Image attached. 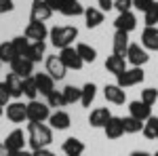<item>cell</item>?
Masks as SVG:
<instances>
[{"label": "cell", "instance_id": "6da1fadb", "mask_svg": "<svg viewBox=\"0 0 158 156\" xmlns=\"http://www.w3.org/2000/svg\"><path fill=\"white\" fill-rule=\"evenodd\" d=\"M27 144L34 150H42L53 144V129L44 122H30L27 124Z\"/></svg>", "mask_w": 158, "mask_h": 156}, {"label": "cell", "instance_id": "7a4b0ae2", "mask_svg": "<svg viewBox=\"0 0 158 156\" xmlns=\"http://www.w3.org/2000/svg\"><path fill=\"white\" fill-rule=\"evenodd\" d=\"M49 38H51V44L61 51L65 47H72V42L78 38V27H74V25H55L53 30H49Z\"/></svg>", "mask_w": 158, "mask_h": 156}, {"label": "cell", "instance_id": "3957f363", "mask_svg": "<svg viewBox=\"0 0 158 156\" xmlns=\"http://www.w3.org/2000/svg\"><path fill=\"white\" fill-rule=\"evenodd\" d=\"M51 116V108L47 106V101H38L32 99L27 103V120L30 122H44Z\"/></svg>", "mask_w": 158, "mask_h": 156}, {"label": "cell", "instance_id": "277c9868", "mask_svg": "<svg viewBox=\"0 0 158 156\" xmlns=\"http://www.w3.org/2000/svg\"><path fill=\"white\" fill-rule=\"evenodd\" d=\"M143 78H146V72L141 70V68H127L122 74H118L116 76V80H118V86H122V89H129V86H135V84L143 82Z\"/></svg>", "mask_w": 158, "mask_h": 156}, {"label": "cell", "instance_id": "5b68a950", "mask_svg": "<svg viewBox=\"0 0 158 156\" xmlns=\"http://www.w3.org/2000/svg\"><path fill=\"white\" fill-rule=\"evenodd\" d=\"M59 57L63 61V65L68 68V70H80L82 65H85V61L80 59V55H78V51L76 47H65L59 51Z\"/></svg>", "mask_w": 158, "mask_h": 156}, {"label": "cell", "instance_id": "8992f818", "mask_svg": "<svg viewBox=\"0 0 158 156\" xmlns=\"http://www.w3.org/2000/svg\"><path fill=\"white\" fill-rule=\"evenodd\" d=\"M51 15H53V11H51V6L47 4V0H34V2H32L30 21H40V23H44Z\"/></svg>", "mask_w": 158, "mask_h": 156}, {"label": "cell", "instance_id": "52a82bcc", "mask_svg": "<svg viewBox=\"0 0 158 156\" xmlns=\"http://www.w3.org/2000/svg\"><path fill=\"white\" fill-rule=\"evenodd\" d=\"M127 61L129 63H133V68H141L143 63H148V51L141 44H129V48H127Z\"/></svg>", "mask_w": 158, "mask_h": 156}, {"label": "cell", "instance_id": "ba28073f", "mask_svg": "<svg viewBox=\"0 0 158 156\" xmlns=\"http://www.w3.org/2000/svg\"><path fill=\"white\" fill-rule=\"evenodd\" d=\"M65 72H68V68L63 65V61H61L59 55L47 57V74H49L53 80H63V78H65Z\"/></svg>", "mask_w": 158, "mask_h": 156}, {"label": "cell", "instance_id": "9c48e42d", "mask_svg": "<svg viewBox=\"0 0 158 156\" xmlns=\"http://www.w3.org/2000/svg\"><path fill=\"white\" fill-rule=\"evenodd\" d=\"M6 118L11 122H15V124L27 120V103H23V101H11L6 106Z\"/></svg>", "mask_w": 158, "mask_h": 156}, {"label": "cell", "instance_id": "30bf717a", "mask_svg": "<svg viewBox=\"0 0 158 156\" xmlns=\"http://www.w3.org/2000/svg\"><path fill=\"white\" fill-rule=\"evenodd\" d=\"M11 72L17 74L19 78L34 76V61H30L27 57H15L11 61Z\"/></svg>", "mask_w": 158, "mask_h": 156}, {"label": "cell", "instance_id": "8fae6325", "mask_svg": "<svg viewBox=\"0 0 158 156\" xmlns=\"http://www.w3.org/2000/svg\"><path fill=\"white\" fill-rule=\"evenodd\" d=\"M23 36L30 40V42H36V40H47L49 36V30H47V25L40 23V21H30L27 27H25Z\"/></svg>", "mask_w": 158, "mask_h": 156}, {"label": "cell", "instance_id": "7c38bea8", "mask_svg": "<svg viewBox=\"0 0 158 156\" xmlns=\"http://www.w3.org/2000/svg\"><path fill=\"white\" fill-rule=\"evenodd\" d=\"M25 135L21 129H15V131H11L9 135H6V139H4V145H6V150L11 152V154H15V152H21L25 145Z\"/></svg>", "mask_w": 158, "mask_h": 156}, {"label": "cell", "instance_id": "4fadbf2b", "mask_svg": "<svg viewBox=\"0 0 158 156\" xmlns=\"http://www.w3.org/2000/svg\"><path fill=\"white\" fill-rule=\"evenodd\" d=\"M103 97L108 99L110 103H114V106H122L127 101V91L122 86H118V84H106Z\"/></svg>", "mask_w": 158, "mask_h": 156}, {"label": "cell", "instance_id": "5bb4252c", "mask_svg": "<svg viewBox=\"0 0 158 156\" xmlns=\"http://www.w3.org/2000/svg\"><path fill=\"white\" fill-rule=\"evenodd\" d=\"M114 27L116 30H120V32H133L135 27H137V17H135L131 11L127 13H118V17L114 19Z\"/></svg>", "mask_w": 158, "mask_h": 156}, {"label": "cell", "instance_id": "9a60e30c", "mask_svg": "<svg viewBox=\"0 0 158 156\" xmlns=\"http://www.w3.org/2000/svg\"><path fill=\"white\" fill-rule=\"evenodd\" d=\"M129 116H133V118H139L146 122L150 116H152V106H148L143 103L141 99H137V101H131L129 103Z\"/></svg>", "mask_w": 158, "mask_h": 156}, {"label": "cell", "instance_id": "2e32d148", "mask_svg": "<svg viewBox=\"0 0 158 156\" xmlns=\"http://www.w3.org/2000/svg\"><path fill=\"white\" fill-rule=\"evenodd\" d=\"M70 122H72L70 114L63 112V110H55V112H51V116H49L51 129H57V131H65L70 127Z\"/></svg>", "mask_w": 158, "mask_h": 156}, {"label": "cell", "instance_id": "e0dca14e", "mask_svg": "<svg viewBox=\"0 0 158 156\" xmlns=\"http://www.w3.org/2000/svg\"><path fill=\"white\" fill-rule=\"evenodd\" d=\"M112 118V114H110L108 108H95L91 114H89V124L91 127H95V129H103L106 124H108V120Z\"/></svg>", "mask_w": 158, "mask_h": 156}, {"label": "cell", "instance_id": "ac0fdd59", "mask_svg": "<svg viewBox=\"0 0 158 156\" xmlns=\"http://www.w3.org/2000/svg\"><path fill=\"white\" fill-rule=\"evenodd\" d=\"M106 70L110 74H114V76H118L127 70V57H122V55H116V53H112L108 59H106Z\"/></svg>", "mask_w": 158, "mask_h": 156}, {"label": "cell", "instance_id": "d6986e66", "mask_svg": "<svg viewBox=\"0 0 158 156\" xmlns=\"http://www.w3.org/2000/svg\"><path fill=\"white\" fill-rule=\"evenodd\" d=\"M34 82H36V89L40 95H49L55 91V80L51 78L49 74H34Z\"/></svg>", "mask_w": 158, "mask_h": 156}, {"label": "cell", "instance_id": "ffe728a7", "mask_svg": "<svg viewBox=\"0 0 158 156\" xmlns=\"http://www.w3.org/2000/svg\"><path fill=\"white\" fill-rule=\"evenodd\" d=\"M141 47L146 51H158V27H146L141 32Z\"/></svg>", "mask_w": 158, "mask_h": 156}, {"label": "cell", "instance_id": "44dd1931", "mask_svg": "<svg viewBox=\"0 0 158 156\" xmlns=\"http://www.w3.org/2000/svg\"><path fill=\"white\" fill-rule=\"evenodd\" d=\"M103 131H106V137H108V139H118V137H122V135H124V129H122V118L112 116V118L108 120V124L103 127Z\"/></svg>", "mask_w": 158, "mask_h": 156}, {"label": "cell", "instance_id": "7402d4cb", "mask_svg": "<svg viewBox=\"0 0 158 156\" xmlns=\"http://www.w3.org/2000/svg\"><path fill=\"white\" fill-rule=\"evenodd\" d=\"M63 154L65 156H82L85 154V144L78 139V137H68L63 141Z\"/></svg>", "mask_w": 158, "mask_h": 156}, {"label": "cell", "instance_id": "603a6c76", "mask_svg": "<svg viewBox=\"0 0 158 156\" xmlns=\"http://www.w3.org/2000/svg\"><path fill=\"white\" fill-rule=\"evenodd\" d=\"M6 86H9V93H11V97L13 99H19V97L23 95V78H19L17 74H9L6 76Z\"/></svg>", "mask_w": 158, "mask_h": 156}, {"label": "cell", "instance_id": "cb8c5ba5", "mask_svg": "<svg viewBox=\"0 0 158 156\" xmlns=\"http://www.w3.org/2000/svg\"><path fill=\"white\" fill-rule=\"evenodd\" d=\"M129 34L127 32H120V30H116V34H114V40H112V48H114V53L116 55H127V48H129Z\"/></svg>", "mask_w": 158, "mask_h": 156}, {"label": "cell", "instance_id": "d4e9b609", "mask_svg": "<svg viewBox=\"0 0 158 156\" xmlns=\"http://www.w3.org/2000/svg\"><path fill=\"white\" fill-rule=\"evenodd\" d=\"M59 13L65 17H78V15H85V6L78 0H63Z\"/></svg>", "mask_w": 158, "mask_h": 156}, {"label": "cell", "instance_id": "484cf974", "mask_svg": "<svg viewBox=\"0 0 158 156\" xmlns=\"http://www.w3.org/2000/svg\"><path fill=\"white\" fill-rule=\"evenodd\" d=\"M85 21H86V27H89V30L101 25L103 23V11H99V9H95V6L85 9Z\"/></svg>", "mask_w": 158, "mask_h": 156}, {"label": "cell", "instance_id": "4316f807", "mask_svg": "<svg viewBox=\"0 0 158 156\" xmlns=\"http://www.w3.org/2000/svg\"><path fill=\"white\" fill-rule=\"evenodd\" d=\"M44 51H47V44H44V40H36V42H30V48H27V59L38 63V61L44 57Z\"/></svg>", "mask_w": 158, "mask_h": 156}, {"label": "cell", "instance_id": "83f0119b", "mask_svg": "<svg viewBox=\"0 0 158 156\" xmlns=\"http://www.w3.org/2000/svg\"><path fill=\"white\" fill-rule=\"evenodd\" d=\"M61 95H63V99H65V106H70V103L80 101V97H82V89H78V86H74V84H65L63 91H61Z\"/></svg>", "mask_w": 158, "mask_h": 156}, {"label": "cell", "instance_id": "f1b7e54d", "mask_svg": "<svg viewBox=\"0 0 158 156\" xmlns=\"http://www.w3.org/2000/svg\"><path fill=\"white\" fill-rule=\"evenodd\" d=\"M76 51H78L80 59L85 61V63H93V61L97 59V51L91 47V44H85V42H80V44H76Z\"/></svg>", "mask_w": 158, "mask_h": 156}, {"label": "cell", "instance_id": "f546056e", "mask_svg": "<svg viewBox=\"0 0 158 156\" xmlns=\"http://www.w3.org/2000/svg\"><path fill=\"white\" fill-rule=\"evenodd\" d=\"M95 95H97V86L93 82H86L82 86V97H80V103L85 106V108H91V103L95 101Z\"/></svg>", "mask_w": 158, "mask_h": 156}, {"label": "cell", "instance_id": "4dcf8cb0", "mask_svg": "<svg viewBox=\"0 0 158 156\" xmlns=\"http://www.w3.org/2000/svg\"><path fill=\"white\" fill-rule=\"evenodd\" d=\"M122 129H124V133H141L143 131V120L133 118V116H124L122 118Z\"/></svg>", "mask_w": 158, "mask_h": 156}, {"label": "cell", "instance_id": "1f68e13d", "mask_svg": "<svg viewBox=\"0 0 158 156\" xmlns=\"http://www.w3.org/2000/svg\"><path fill=\"white\" fill-rule=\"evenodd\" d=\"M15 57H19V55H17V51L13 47V42L11 40H9V42H2V44H0V61H2V63H11Z\"/></svg>", "mask_w": 158, "mask_h": 156}, {"label": "cell", "instance_id": "d6a6232c", "mask_svg": "<svg viewBox=\"0 0 158 156\" xmlns=\"http://www.w3.org/2000/svg\"><path fill=\"white\" fill-rule=\"evenodd\" d=\"M143 135L148 139H158V116H150V118L143 122Z\"/></svg>", "mask_w": 158, "mask_h": 156}, {"label": "cell", "instance_id": "836d02e7", "mask_svg": "<svg viewBox=\"0 0 158 156\" xmlns=\"http://www.w3.org/2000/svg\"><path fill=\"white\" fill-rule=\"evenodd\" d=\"M143 23H146V27H156L158 25V2H154L150 6V11L143 13Z\"/></svg>", "mask_w": 158, "mask_h": 156}, {"label": "cell", "instance_id": "e575fe53", "mask_svg": "<svg viewBox=\"0 0 158 156\" xmlns=\"http://www.w3.org/2000/svg\"><path fill=\"white\" fill-rule=\"evenodd\" d=\"M23 95L32 101V99H36L40 93H38L36 89V82H34V76H27V78H23Z\"/></svg>", "mask_w": 158, "mask_h": 156}, {"label": "cell", "instance_id": "d590c367", "mask_svg": "<svg viewBox=\"0 0 158 156\" xmlns=\"http://www.w3.org/2000/svg\"><path fill=\"white\" fill-rule=\"evenodd\" d=\"M11 42H13V47H15V51H17V55H19V57H25V55H27L30 40H27L25 36H17V38H13Z\"/></svg>", "mask_w": 158, "mask_h": 156}, {"label": "cell", "instance_id": "8d00e7d4", "mask_svg": "<svg viewBox=\"0 0 158 156\" xmlns=\"http://www.w3.org/2000/svg\"><path fill=\"white\" fill-rule=\"evenodd\" d=\"M47 106H49V108H55V110L65 106V99L61 95V91H53V93L47 95Z\"/></svg>", "mask_w": 158, "mask_h": 156}, {"label": "cell", "instance_id": "74e56055", "mask_svg": "<svg viewBox=\"0 0 158 156\" xmlns=\"http://www.w3.org/2000/svg\"><path fill=\"white\" fill-rule=\"evenodd\" d=\"M158 99V89H152V86H148V89H143L141 91V101L143 103H148V106H154Z\"/></svg>", "mask_w": 158, "mask_h": 156}, {"label": "cell", "instance_id": "f35d334b", "mask_svg": "<svg viewBox=\"0 0 158 156\" xmlns=\"http://www.w3.org/2000/svg\"><path fill=\"white\" fill-rule=\"evenodd\" d=\"M11 103V93H9V86L6 82H0V106H9Z\"/></svg>", "mask_w": 158, "mask_h": 156}, {"label": "cell", "instance_id": "ab89813d", "mask_svg": "<svg viewBox=\"0 0 158 156\" xmlns=\"http://www.w3.org/2000/svg\"><path fill=\"white\" fill-rule=\"evenodd\" d=\"M114 9L118 13H127L133 9V0H114Z\"/></svg>", "mask_w": 158, "mask_h": 156}, {"label": "cell", "instance_id": "60d3db41", "mask_svg": "<svg viewBox=\"0 0 158 156\" xmlns=\"http://www.w3.org/2000/svg\"><path fill=\"white\" fill-rule=\"evenodd\" d=\"M154 2H156V0H133V9L146 13V11H150V6H152Z\"/></svg>", "mask_w": 158, "mask_h": 156}, {"label": "cell", "instance_id": "b9f144b4", "mask_svg": "<svg viewBox=\"0 0 158 156\" xmlns=\"http://www.w3.org/2000/svg\"><path fill=\"white\" fill-rule=\"evenodd\" d=\"M15 9L13 0H0V13H11Z\"/></svg>", "mask_w": 158, "mask_h": 156}, {"label": "cell", "instance_id": "7bdbcfd3", "mask_svg": "<svg viewBox=\"0 0 158 156\" xmlns=\"http://www.w3.org/2000/svg\"><path fill=\"white\" fill-rule=\"evenodd\" d=\"M99 11H112L114 9V0H97Z\"/></svg>", "mask_w": 158, "mask_h": 156}, {"label": "cell", "instance_id": "ee69618b", "mask_svg": "<svg viewBox=\"0 0 158 156\" xmlns=\"http://www.w3.org/2000/svg\"><path fill=\"white\" fill-rule=\"evenodd\" d=\"M61 2H63V0H47V4L51 6V11H53V13L61 9Z\"/></svg>", "mask_w": 158, "mask_h": 156}, {"label": "cell", "instance_id": "f6af8a7d", "mask_svg": "<svg viewBox=\"0 0 158 156\" xmlns=\"http://www.w3.org/2000/svg\"><path fill=\"white\" fill-rule=\"evenodd\" d=\"M34 156H55L49 148H42V150H34Z\"/></svg>", "mask_w": 158, "mask_h": 156}, {"label": "cell", "instance_id": "bcb514c9", "mask_svg": "<svg viewBox=\"0 0 158 156\" xmlns=\"http://www.w3.org/2000/svg\"><path fill=\"white\" fill-rule=\"evenodd\" d=\"M0 156H13L11 152L6 150V145H4V144H0Z\"/></svg>", "mask_w": 158, "mask_h": 156}, {"label": "cell", "instance_id": "7dc6e473", "mask_svg": "<svg viewBox=\"0 0 158 156\" xmlns=\"http://www.w3.org/2000/svg\"><path fill=\"white\" fill-rule=\"evenodd\" d=\"M13 156H34V152H27V150H21V152H15Z\"/></svg>", "mask_w": 158, "mask_h": 156}, {"label": "cell", "instance_id": "c3c4849f", "mask_svg": "<svg viewBox=\"0 0 158 156\" xmlns=\"http://www.w3.org/2000/svg\"><path fill=\"white\" fill-rule=\"evenodd\" d=\"M129 156H152V154H148V152H131Z\"/></svg>", "mask_w": 158, "mask_h": 156}, {"label": "cell", "instance_id": "681fc988", "mask_svg": "<svg viewBox=\"0 0 158 156\" xmlns=\"http://www.w3.org/2000/svg\"><path fill=\"white\" fill-rule=\"evenodd\" d=\"M2 112H4V108H2V106H0V118H2Z\"/></svg>", "mask_w": 158, "mask_h": 156}, {"label": "cell", "instance_id": "f907efd6", "mask_svg": "<svg viewBox=\"0 0 158 156\" xmlns=\"http://www.w3.org/2000/svg\"><path fill=\"white\" fill-rule=\"evenodd\" d=\"M152 156H158V152H156V154H152Z\"/></svg>", "mask_w": 158, "mask_h": 156}, {"label": "cell", "instance_id": "816d5d0a", "mask_svg": "<svg viewBox=\"0 0 158 156\" xmlns=\"http://www.w3.org/2000/svg\"><path fill=\"white\" fill-rule=\"evenodd\" d=\"M0 65H2V61H0Z\"/></svg>", "mask_w": 158, "mask_h": 156}]
</instances>
